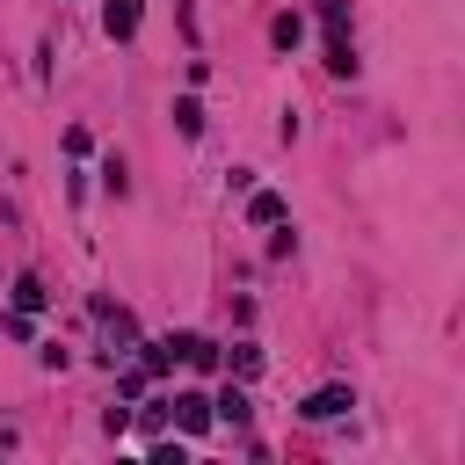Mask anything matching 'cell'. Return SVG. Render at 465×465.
<instances>
[{
	"label": "cell",
	"instance_id": "8fae6325",
	"mask_svg": "<svg viewBox=\"0 0 465 465\" xmlns=\"http://www.w3.org/2000/svg\"><path fill=\"white\" fill-rule=\"evenodd\" d=\"M232 371H240V378H254V371H262V349H254V341H240V349H232Z\"/></svg>",
	"mask_w": 465,
	"mask_h": 465
},
{
	"label": "cell",
	"instance_id": "ba28073f",
	"mask_svg": "<svg viewBox=\"0 0 465 465\" xmlns=\"http://www.w3.org/2000/svg\"><path fill=\"white\" fill-rule=\"evenodd\" d=\"M44 298H51V291H44L36 276H15V312H44Z\"/></svg>",
	"mask_w": 465,
	"mask_h": 465
},
{
	"label": "cell",
	"instance_id": "30bf717a",
	"mask_svg": "<svg viewBox=\"0 0 465 465\" xmlns=\"http://www.w3.org/2000/svg\"><path fill=\"white\" fill-rule=\"evenodd\" d=\"M269 36H276V44H283V51H291V44H298V36H305V22H298V15H276V22H269Z\"/></svg>",
	"mask_w": 465,
	"mask_h": 465
},
{
	"label": "cell",
	"instance_id": "8992f818",
	"mask_svg": "<svg viewBox=\"0 0 465 465\" xmlns=\"http://www.w3.org/2000/svg\"><path fill=\"white\" fill-rule=\"evenodd\" d=\"M327 73H341V80L356 73V44H349V29H341V36H327Z\"/></svg>",
	"mask_w": 465,
	"mask_h": 465
},
{
	"label": "cell",
	"instance_id": "5b68a950",
	"mask_svg": "<svg viewBox=\"0 0 465 465\" xmlns=\"http://www.w3.org/2000/svg\"><path fill=\"white\" fill-rule=\"evenodd\" d=\"M102 29H109V36H138V0H109Z\"/></svg>",
	"mask_w": 465,
	"mask_h": 465
},
{
	"label": "cell",
	"instance_id": "9c48e42d",
	"mask_svg": "<svg viewBox=\"0 0 465 465\" xmlns=\"http://www.w3.org/2000/svg\"><path fill=\"white\" fill-rule=\"evenodd\" d=\"M174 131H182V138H196V131H203V109H196V94H182V102H174Z\"/></svg>",
	"mask_w": 465,
	"mask_h": 465
},
{
	"label": "cell",
	"instance_id": "3957f363",
	"mask_svg": "<svg viewBox=\"0 0 465 465\" xmlns=\"http://www.w3.org/2000/svg\"><path fill=\"white\" fill-rule=\"evenodd\" d=\"M174 356H182L189 371H211V363H218V349H211L203 334H174Z\"/></svg>",
	"mask_w": 465,
	"mask_h": 465
},
{
	"label": "cell",
	"instance_id": "7a4b0ae2",
	"mask_svg": "<svg viewBox=\"0 0 465 465\" xmlns=\"http://www.w3.org/2000/svg\"><path fill=\"white\" fill-rule=\"evenodd\" d=\"M167 414H174V421H182V429H189V436H203V429H211V421H218V414H211V400H203V392H174V400H167Z\"/></svg>",
	"mask_w": 465,
	"mask_h": 465
},
{
	"label": "cell",
	"instance_id": "277c9868",
	"mask_svg": "<svg viewBox=\"0 0 465 465\" xmlns=\"http://www.w3.org/2000/svg\"><path fill=\"white\" fill-rule=\"evenodd\" d=\"M247 218H254V225H283V196H276V189H254V196H247Z\"/></svg>",
	"mask_w": 465,
	"mask_h": 465
},
{
	"label": "cell",
	"instance_id": "52a82bcc",
	"mask_svg": "<svg viewBox=\"0 0 465 465\" xmlns=\"http://www.w3.org/2000/svg\"><path fill=\"white\" fill-rule=\"evenodd\" d=\"M211 414H225V421H232V429H240V421H247V414H254V407H247V392H240V385H225V392H218V400H211Z\"/></svg>",
	"mask_w": 465,
	"mask_h": 465
},
{
	"label": "cell",
	"instance_id": "6da1fadb",
	"mask_svg": "<svg viewBox=\"0 0 465 465\" xmlns=\"http://www.w3.org/2000/svg\"><path fill=\"white\" fill-rule=\"evenodd\" d=\"M349 407H356V392H349V385H320L298 414H305V421H334V414H349Z\"/></svg>",
	"mask_w": 465,
	"mask_h": 465
}]
</instances>
